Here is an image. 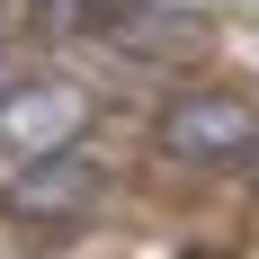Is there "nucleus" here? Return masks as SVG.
<instances>
[{"label": "nucleus", "instance_id": "8", "mask_svg": "<svg viewBox=\"0 0 259 259\" xmlns=\"http://www.w3.org/2000/svg\"><path fill=\"white\" fill-rule=\"evenodd\" d=\"M250 188H259V161H250Z\"/></svg>", "mask_w": 259, "mask_h": 259}, {"label": "nucleus", "instance_id": "6", "mask_svg": "<svg viewBox=\"0 0 259 259\" xmlns=\"http://www.w3.org/2000/svg\"><path fill=\"white\" fill-rule=\"evenodd\" d=\"M18 27H27V0H0V54L18 45Z\"/></svg>", "mask_w": 259, "mask_h": 259}, {"label": "nucleus", "instance_id": "7", "mask_svg": "<svg viewBox=\"0 0 259 259\" xmlns=\"http://www.w3.org/2000/svg\"><path fill=\"white\" fill-rule=\"evenodd\" d=\"M18 80H27V72H18V45H9V54H0V107H9V90H18Z\"/></svg>", "mask_w": 259, "mask_h": 259}, {"label": "nucleus", "instance_id": "2", "mask_svg": "<svg viewBox=\"0 0 259 259\" xmlns=\"http://www.w3.org/2000/svg\"><path fill=\"white\" fill-rule=\"evenodd\" d=\"M90 45H99L107 63H125V72L179 80V72H197L214 54V18L206 9H179V0H99Z\"/></svg>", "mask_w": 259, "mask_h": 259}, {"label": "nucleus", "instance_id": "1", "mask_svg": "<svg viewBox=\"0 0 259 259\" xmlns=\"http://www.w3.org/2000/svg\"><path fill=\"white\" fill-rule=\"evenodd\" d=\"M152 152L179 170H250L259 161V99L233 80H188L152 107Z\"/></svg>", "mask_w": 259, "mask_h": 259}, {"label": "nucleus", "instance_id": "4", "mask_svg": "<svg viewBox=\"0 0 259 259\" xmlns=\"http://www.w3.org/2000/svg\"><path fill=\"white\" fill-rule=\"evenodd\" d=\"M90 116H99V99H90L80 80L27 72L18 90H9V107H0V152L9 161H45V152H63V143H90Z\"/></svg>", "mask_w": 259, "mask_h": 259}, {"label": "nucleus", "instance_id": "3", "mask_svg": "<svg viewBox=\"0 0 259 259\" xmlns=\"http://www.w3.org/2000/svg\"><path fill=\"white\" fill-rule=\"evenodd\" d=\"M99 206H107V161L90 143H63L45 161H18V179L0 188V214L27 224V233H80Z\"/></svg>", "mask_w": 259, "mask_h": 259}, {"label": "nucleus", "instance_id": "5", "mask_svg": "<svg viewBox=\"0 0 259 259\" xmlns=\"http://www.w3.org/2000/svg\"><path fill=\"white\" fill-rule=\"evenodd\" d=\"M27 27H36V36H63V45H90L99 0H27Z\"/></svg>", "mask_w": 259, "mask_h": 259}]
</instances>
